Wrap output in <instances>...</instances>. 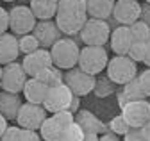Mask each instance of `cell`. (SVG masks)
Instances as JSON below:
<instances>
[{
    "mask_svg": "<svg viewBox=\"0 0 150 141\" xmlns=\"http://www.w3.org/2000/svg\"><path fill=\"white\" fill-rule=\"evenodd\" d=\"M22 66H23V70H25V73H27L29 79L41 75L45 70H48L50 66H54V63H52V56H50V50L38 48L36 52H32V54L23 56V59H22Z\"/></svg>",
    "mask_w": 150,
    "mask_h": 141,
    "instance_id": "obj_11",
    "label": "cell"
},
{
    "mask_svg": "<svg viewBox=\"0 0 150 141\" xmlns=\"http://www.w3.org/2000/svg\"><path fill=\"white\" fill-rule=\"evenodd\" d=\"M23 97H25V102L29 104H36V105H43L45 102V97L48 93V86L45 82H41L38 77H32V79H27L25 86H23Z\"/></svg>",
    "mask_w": 150,
    "mask_h": 141,
    "instance_id": "obj_18",
    "label": "cell"
},
{
    "mask_svg": "<svg viewBox=\"0 0 150 141\" xmlns=\"http://www.w3.org/2000/svg\"><path fill=\"white\" fill-rule=\"evenodd\" d=\"M34 38L38 39V43H40L41 48L45 50H50L55 41H59L63 36H61V30L57 29V25H55V20H43V22H38L34 30Z\"/></svg>",
    "mask_w": 150,
    "mask_h": 141,
    "instance_id": "obj_14",
    "label": "cell"
},
{
    "mask_svg": "<svg viewBox=\"0 0 150 141\" xmlns=\"http://www.w3.org/2000/svg\"><path fill=\"white\" fill-rule=\"evenodd\" d=\"M2 68H4V66H2V64H0V79H2Z\"/></svg>",
    "mask_w": 150,
    "mask_h": 141,
    "instance_id": "obj_45",
    "label": "cell"
},
{
    "mask_svg": "<svg viewBox=\"0 0 150 141\" xmlns=\"http://www.w3.org/2000/svg\"><path fill=\"white\" fill-rule=\"evenodd\" d=\"M68 111H70L71 114H77V113L81 111V97H77V95H73V98H71V104H70V107H68Z\"/></svg>",
    "mask_w": 150,
    "mask_h": 141,
    "instance_id": "obj_38",
    "label": "cell"
},
{
    "mask_svg": "<svg viewBox=\"0 0 150 141\" xmlns=\"http://www.w3.org/2000/svg\"><path fill=\"white\" fill-rule=\"evenodd\" d=\"M143 63H145L146 68H150V39L146 41V52H145V59H143Z\"/></svg>",
    "mask_w": 150,
    "mask_h": 141,
    "instance_id": "obj_41",
    "label": "cell"
},
{
    "mask_svg": "<svg viewBox=\"0 0 150 141\" xmlns=\"http://www.w3.org/2000/svg\"><path fill=\"white\" fill-rule=\"evenodd\" d=\"M107 129H109V132H112V134L123 137V136L130 130V125L125 121V118H123L122 114H118V116H115V118L107 123Z\"/></svg>",
    "mask_w": 150,
    "mask_h": 141,
    "instance_id": "obj_29",
    "label": "cell"
},
{
    "mask_svg": "<svg viewBox=\"0 0 150 141\" xmlns=\"http://www.w3.org/2000/svg\"><path fill=\"white\" fill-rule=\"evenodd\" d=\"M107 63H109V54L105 47H82L77 66L82 72L97 77L107 68Z\"/></svg>",
    "mask_w": 150,
    "mask_h": 141,
    "instance_id": "obj_2",
    "label": "cell"
},
{
    "mask_svg": "<svg viewBox=\"0 0 150 141\" xmlns=\"http://www.w3.org/2000/svg\"><path fill=\"white\" fill-rule=\"evenodd\" d=\"M105 75L116 86L118 84L123 86V84H127V82H130L132 79L138 77V63H134L127 56H115L107 63Z\"/></svg>",
    "mask_w": 150,
    "mask_h": 141,
    "instance_id": "obj_3",
    "label": "cell"
},
{
    "mask_svg": "<svg viewBox=\"0 0 150 141\" xmlns=\"http://www.w3.org/2000/svg\"><path fill=\"white\" fill-rule=\"evenodd\" d=\"M98 141H122V137L107 130L105 134H100V137H98Z\"/></svg>",
    "mask_w": 150,
    "mask_h": 141,
    "instance_id": "obj_39",
    "label": "cell"
},
{
    "mask_svg": "<svg viewBox=\"0 0 150 141\" xmlns=\"http://www.w3.org/2000/svg\"><path fill=\"white\" fill-rule=\"evenodd\" d=\"M20 132L22 129L18 125H9L2 134V137H0V141H20Z\"/></svg>",
    "mask_w": 150,
    "mask_h": 141,
    "instance_id": "obj_33",
    "label": "cell"
},
{
    "mask_svg": "<svg viewBox=\"0 0 150 141\" xmlns=\"http://www.w3.org/2000/svg\"><path fill=\"white\" fill-rule=\"evenodd\" d=\"M59 13H86V0H59L57 2Z\"/></svg>",
    "mask_w": 150,
    "mask_h": 141,
    "instance_id": "obj_28",
    "label": "cell"
},
{
    "mask_svg": "<svg viewBox=\"0 0 150 141\" xmlns=\"http://www.w3.org/2000/svg\"><path fill=\"white\" fill-rule=\"evenodd\" d=\"M141 18V4L138 0H116L112 9V20L118 25H132Z\"/></svg>",
    "mask_w": 150,
    "mask_h": 141,
    "instance_id": "obj_12",
    "label": "cell"
},
{
    "mask_svg": "<svg viewBox=\"0 0 150 141\" xmlns=\"http://www.w3.org/2000/svg\"><path fill=\"white\" fill-rule=\"evenodd\" d=\"M64 129L57 123V120H55L54 116H47V120L41 123V127H40V136L43 141H59L61 137V132Z\"/></svg>",
    "mask_w": 150,
    "mask_h": 141,
    "instance_id": "obj_22",
    "label": "cell"
},
{
    "mask_svg": "<svg viewBox=\"0 0 150 141\" xmlns=\"http://www.w3.org/2000/svg\"><path fill=\"white\" fill-rule=\"evenodd\" d=\"M20 141H43L40 132L38 130H27V129H22L20 132Z\"/></svg>",
    "mask_w": 150,
    "mask_h": 141,
    "instance_id": "obj_35",
    "label": "cell"
},
{
    "mask_svg": "<svg viewBox=\"0 0 150 141\" xmlns=\"http://www.w3.org/2000/svg\"><path fill=\"white\" fill-rule=\"evenodd\" d=\"M41 2H54V4H57L59 0H41Z\"/></svg>",
    "mask_w": 150,
    "mask_h": 141,
    "instance_id": "obj_44",
    "label": "cell"
},
{
    "mask_svg": "<svg viewBox=\"0 0 150 141\" xmlns=\"http://www.w3.org/2000/svg\"><path fill=\"white\" fill-rule=\"evenodd\" d=\"M132 43H134V39H132V34H130L129 27L118 25L111 30L109 45H111V50L115 52L116 56H127V52L132 47Z\"/></svg>",
    "mask_w": 150,
    "mask_h": 141,
    "instance_id": "obj_15",
    "label": "cell"
},
{
    "mask_svg": "<svg viewBox=\"0 0 150 141\" xmlns=\"http://www.w3.org/2000/svg\"><path fill=\"white\" fill-rule=\"evenodd\" d=\"M59 141H84V130L73 121L71 125H68V127L61 132Z\"/></svg>",
    "mask_w": 150,
    "mask_h": 141,
    "instance_id": "obj_30",
    "label": "cell"
},
{
    "mask_svg": "<svg viewBox=\"0 0 150 141\" xmlns=\"http://www.w3.org/2000/svg\"><path fill=\"white\" fill-rule=\"evenodd\" d=\"M0 2H2V0H0Z\"/></svg>",
    "mask_w": 150,
    "mask_h": 141,
    "instance_id": "obj_48",
    "label": "cell"
},
{
    "mask_svg": "<svg viewBox=\"0 0 150 141\" xmlns=\"http://www.w3.org/2000/svg\"><path fill=\"white\" fill-rule=\"evenodd\" d=\"M122 141H145V137H143L141 129H130V130L123 136Z\"/></svg>",
    "mask_w": 150,
    "mask_h": 141,
    "instance_id": "obj_36",
    "label": "cell"
},
{
    "mask_svg": "<svg viewBox=\"0 0 150 141\" xmlns=\"http://www.w3.org/2000/svg\"><path fill=\"white\" fill-rule=\"evenodd\" d=\"M141 132H143L145 141H150V120L146 121V125H145V127H141Z\"/></svg>",
    "mask_w": 150,
    "mask_h": 141,
    "instance_id": "obj_42",
    "label": "cell"
},
{
    "mask_svg": "<svg viewBox=\"0 0 150 141\" xmlns=\"http://www.w3.org/2000/svg\"><path fill=\"white\" fill-rule=\"evenodd\" d=\"M55 25L61 30V34L71 38L75 34H81L84 23L88 22V14L84 13H59L55 14Z\"/></svg>",
    "mask_w": 150,
    "mask_h": 141,
    "instance_id": "obj_13",
    "label": "cell"
},
{
    "mask_svg": "<svg viewBox=\"0 0 150 141\" xmlns=\"http://www.w3.org/2000/svg\"><path fill=\"white\" fill-rule=\"evenodd\" d=\"M50 56L54 66L59 70H71L79 64V56H81V47L73 38H61L55 41V45L50 48Z\"/></svg>",
    "mask_w": 150,
    "mask_h": 141,
    "instance_id": "obj_1",
    "label": "cell"
},
{
    "mask_svg": "<svg viewBox=\"0 0 150 141\" xmlns=\"http://www.w3.org/2000/svg\"><path fill=\"white\" fill-rule=\"evenodd\" d=\"M9 127V121L2 116V114H0V137H2V134L6 132V129Z\"/></svg>",
    "mask_w": 150,
    "mask_h": 141,
    "instance_id": "obj_40",
    "label": "cell"
},
{
    "mask_svg": "<svg viewBox=\"0 0 150 141\" xmlns=\"http://www.w3.org/2000/svg\"><path fill=\"white\" fill-rule=\"evenodd\" d=\"M75 123L84 130V132H93V134H105L109 129L105 123L91 111H86V109H81L77 114H75Z\"/></svg>",
    "mask_w": 150,
    "mask_h": 141,
    "instance_id": "obj_16",
    "label": "cell"
},
{
    "mask_svg": "<svg viewBox=\"0 0 150 141\" xmlns=\"http://www.w3.org/2000/svg\"><path fill=\"white\" fill-rule=\"evenodd\" d=\"M116 91H118V86L107 75H97V82H95V87H93V93L98 98H107L111 95H116Z\"/></svg>",
    "mask_w": 150,
    "mask_h": 141,
    "instance_id": "obj_23",
    "label": "cell"
},
{
    "mask_svg": "<svg viewBox=\"0 0 150 141\" xmlns=\"http://www.w3.org/2000/svg\"><path fill=\"white\" fill-rule=\"evenodd\" d=\"M145 2H146V4H150V0H145Z\"/></svg>",
    "mask_w": 150,
    "mask_h": 141,
    "instance_id": "obj_47",
    "label": "cell"
},
{
    "mask_svg": "<svg viewBox=\"0 0 150 141\" xmlns=\"http://www.w3.org/2000/svg\"><path fill=\"white\" fill-rule=\"evenodd\" d=\"M2 2H16V0H2Z\"/></svg>",
    "mask_w": 150,
    "mask_h": 141,
    "instance_id": "obj_46",
    "label": "cell"
},
{
    "mask_svg": "<svg viewBox=\"0 0 150 141\" xmlns=\"http://www.w3.org/2000/svg\"><path fill=\"white\" fill-rule=\"evenodd\" d=\"M73 93L66 84H59V86H54L48 87V93L45 97L43 102V107L47 113H61V111H68L70 104H71Z\"/></svg>",
    "mask_w": 150,
    "mask_h": 141,
    "instance_id": "obj_9",
    "label": "cell"
},
{
    "mask_svg": "<svg viewBox=\"0 0 150 141\" xmlns=\"http://www.w3.org/2000/svg\"><path fill=\"white\" fill-rule=\"evenodd\" d=\"M36 23L38 20L27 4H20V6H14L13 9H9V30L16 38L30 34Z\"/></svg>",
    "mask_w": 150,
    "mask_h": 141,
    "instance_id": "obj_4",
    "label": "cell"
},
{
    "mask_svg": "<svg viewBox=\"0 0 150 141\" xmlns=\"http://www.w3.org/2000/svg\"><path fill=\"white\" fill-rule=\"evenodd\" d=\"M95 82H97V77L82 72L79 66L64 72V84L71 90V93L77 95V97L89 95L93 91V87H95Z\"/></svg>",
    "mask_w": 150,
    "mask_h": 141,
    "instance_id": "obj_7",
    "label": "cell"
},
{
    "mask_svg": "<svg viewBox=\"0 0 150 141\" xmlns=\"http://www.w3.org/2000/svg\"><path fill=\"white\" fill-rule=\"evenodd\" d=\"M139 20L145 22V23L150 27V4H146V2L141 4V18H139Z\"/></svg>",
    "mask_w": 150,
    "mask_h": 141,
    "instance_id": "obj_37",
    "label": "cell"
},
{
    "mask_svg": "<svg viewBox=\"0 0 150 141\" xmlns=\"http://www.w3.org/2000/svg\"><path fill=\"white\" fill-rule=\"evenodd\" d=\"M111 27L105 20H95V18H88V22L84 23L82 30H81V41L84 43V47H104L105 43H109V36H111Z\"/></svg>",
    "mask_w": 150,
    "mask_h": 141,
    "instance_id": "obj_5",
    "label": "cell"
},
{
    "mask_svg": "<svg viewBox=\"0 0 150 141\" xmlns=\"http://www.w3.org/2000/svg\"><path fill=\"white\" fill-rule=\"evenodd\" d=\"M47 120V111L43 105H36V104H29L23 102L20 111L16 116V123L20 129H27V130H40L41 123Z\"/></svg>",
    "mask_w": 150,
    "mask_h": 141,
    "instance_id": "obj_8",
    "label": "cell"
},
{
    "mask_svg": "<svg viewBox=\"0 0 150 141\" xmlns=\"http://www.w3.org/2000/svg\"><path fill=\"white\" fill-rule=\"evenodd\" d=\"M27 73L22 66V63H11V64H6L2 68V91H7V93H14V95H20L23 91V86L27 82Z\"/></svg>",
    "mask_w": 150,
    "mask_h": 141,
    "instance_id": "obj_6",
    "label": "cell"
},
{
    "mask_svg": "<svg viewBox=\"0 0 150 141\" xmlns=\"http://www.w3.org/2000/svg\"><path fill=\"white\" fill-rule=\"evenodd\" d=\"M138 80L141 84V90L145 91L146 98H150V68H145L138 73Z\"/></svg>",
    "mask_w": 150,
    "mask_h": 141,
    "instance_id": "obj_32",
    "label": "cell"
},
{
    "mask_svg": "<svg viewBox=\"0 0 150 141\" xmlns=\"http://www.w3.org/2000/svg\"><path fill=\"white\" fill-rule=\"evenodd\" d=\"M122 116L130 125V129H141L150 120V102L148 100H136L129 102L122 109Z\"/></svg>",
    "mask_w": 150,
    "mask_h": 141,
    "instance_id": "obj_10",
    "label": "cell"
},
{
    "mask_svg": "<svg viewBox=\"0 0 150 141\" xmlns=\"http://www.w3.org/2000/svg\"><path fill=\"white\" fill-rule=\"evenodd\" d=\"M129 29H130V34H132V39H134V41H138V43H146V41L150 39V27H148L145 22L138 20V22H134L132 25H129Z\"/></svg>",
    "mask_w": 150,
    "mask_h": 141,
    "instance_id": "obj_26",
    "label": "cell"
},
{
    "mask_svg": "<svg viewBox=\"0 0 150 141\" xmlns=\"http://www.w3.org/2000/svg\"><path fill=\"white\" fill-rule=\"evenodd\" d=\"M116 0H86V13L88 18L95 20H109L112 16V9H115Z\"/></svg>",
    "mask_w": 150,
    "mask_h": 141,
    "instance_id": "obj_19",
    "label": "cell"
},
{
    "mask_svg": "<svg viewBox=\"0 0 150 141\" xmlns=\"http://www.w3.org/2000/svg\"><path fill=\"white\" fill-rule=\"evenodd\" d=\"M145 52H146V43H138V41H134L132 47H130L129 52H127V57H130L134 63H143Z\"/></svg>",
    "mask_w": 150,
    "mask_h": 141,
    "instance_id": "obj_31",
    "label": "cell"
},
{
    "mask_svg": "<svg viewBox=\"0 0 150 141\" xmlns=\"http://www.w3.org/2000/svg\"><path fill=\"white\" fill-rule=\"evenodd\" d=\"M18 48H20V54L22 56H29L32 52H36L38 48H41L38 39L34 38V34H25V36H20L18 38Z\"/></svg>",
    "mask_w": 150,
    "mask_h": 141,
    "instance_id": "obj_27",
    "label": "cell"
},
{
    "mask_svg": "<svg viewBox=\"0 0 150 141\" xmlns=\"http://www.w3.org/2000/svg\"><path fill=\"white\" fill-rule=\"evenodd\" d=\"M148 102H150V100H148Z\"/></svg>",
    "mask_w": 150,
    "mask_h": 141,
    "instance_id": "obj_49",
    "label": "cell"
},
{
    "mask_svg": "<svg viewBox=\"0 0 150 141\" xmlns=\"http://www.w3.org/2000/svg\"><path fill=\"white\" fill-rule=\"evenodd\" d=\"M38 79H40L41 82H45L48 87H54V86L64 84V72L59 70L57 66H50L48 70H45L41 75H38Z\"/></svg>",
    "mask_w": 150,
    "mask_h": 141,
    "instance_id": "obj_25",
    "label": "cell"
},
{
    "mask_svg": "<svg viewBox=\"0 0 150 141\" xmlns=\"http://www.w3.org/2000/svg\"><path fill=\"white\" fill-rule=\"evenodd\" d=\"M22 104L23 102H22L20 95L7 93V91H0V114H2L7 121L16 120Z\"/></svg>",
    "mask_w": 150,
    "mask_h": 141,
    "instance_id": "obj_20",
    "label": "cell"
},
{
    "mask_svg": "<svg viewBox=\"0 0 150 141\" xmlns=\"http://www.w3.org/2000/svg\"><path fill=\"white\" fill-rule=\"evenodd\" d=\"M98 134H93V132H84V141H98Z\"/></svg>",
    "mask_w": 150,
    "mask_h": 141,
    "instance_id": "obj_43",
    "label": "cell"
},
{
    "mask_svg": "<svg viewBox=\"0 0 150 141\" xmlns=\"http://www.w3.org/2000/svg\"><path fill=\"white\" fill-rule=\"evenodd\" d=\"M20 56V48H18V38L11 32H6L0 36V64L6 66L11 64Z\"/></svg>",
    "mask_w": 150,
    "mask_h": 141,
    "instance_id": "obj_17",
    "label": "cell"
},
{
    "mask_svg": "<svg viewBox=\"0 0 150 141\" xmlns=\"http://www.w3.org/2000/svg\"><path fill=\"white\" fill-rule=\"evenodd\" d=\"M120 91L123 93V97H125L129 102L146 100V95H145V91L141 90V84H139L138 77H136V79H132L130 82H127V84H123V87H122Z\"/></svg>",
    "mask_w": 150,
    "mask_h": 141,
    "instance_id": "obj_24",
    "label": "cell"
},
{
    "mask_svg": "<svg viewBox=\"0 0 150 141\" xmlns=\"http://www.w3.org/2000/svg\"><path fill=\"white\" fill-rule=\"evenodd\" d=\"M29 7L32 11V14L36 16L38 22L43 20H54L57 14V4L54 2H41V0H30Z\"/></svg>",
    "mask_w": 150,
    "mask_h": 141,
    "instance_id": "obj_21",
    "label": "cell"
},
{
    "mask_svg": "<svg viewBox=\"0 0 150 141\" xmlns=\"http://www.w3.org/2000/svg\"><path fill=\"white\" fill-rule=\"evenodd\" d=\"M9 29V11L0 6V36L6 34Z\"/></svg>",
    "mask_w": 150,
    "mask_h": 141,
    "instance_id": "obj_34",
    "label": "cell"
}]
</instances>
